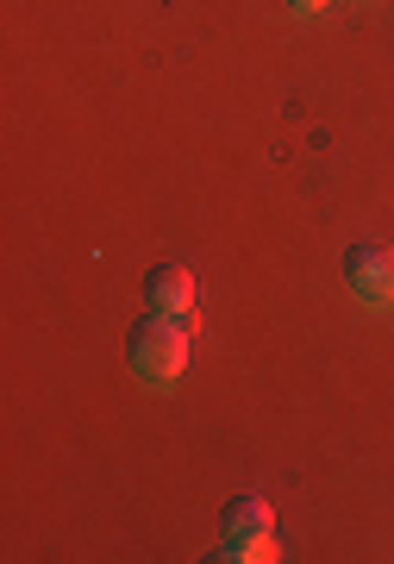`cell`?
<instances>
[{
  "label": "cell",
  "instance_id": "obj_1",
  "mask_svg": "<svg viewBox=\"0 0 394 564\" xmlns=\"http://www.w3.org/2000/svg\"><path fill=\"white\" fill-rule=\"evenodd\" d=\"M188 351H195V321H182V314H144L132 326V370H139L144 383H176L182 370H188Z\"/></svg>",
  "mask_w": 394,
  "mask_h": 564
},
{
  "label": "cell",
  "instance_id": "obj_2",
  "mask_svg": "<svg viewBox=\"0 0 394 564\" xmlns=\"http://www.w3.org/2000/svg\"><path fill=\"white\" fill-rule=\"evenodd\" d=\"M219 558L232 564H270L276 558V514L263 496H238L226 508V545H219Z\"/></svg>",
  "mask_w": 394,
  "mask_h": 564
},
{
  "label": "cell",
  "instance_id": "obj_3",
  "mask_svg": "<svg viewBox=\"0 0 394 564\" xmlns=\"http://www.w3.org/2000/svg\"><path fill=\"white\" fill-rule=\"evenodd\" d=\"M344 282L363 307H394V245H357L344 258Z\"/></svg>",
  "mask_w": 394,
  "mask_h": 564
},
{
  "label": "cell",
  "instance_id": "obj_4",
  "mask_svg": "<svg viewBox=\"0 0 394 564\" xmlns=\"http://www.w3.org/2000/svg\"><path fill=\"white\" fill-rule=\"evenodd\" d=\"M151 307L157 314H182V321H195V276H188V263H163V270H151Z\"/></svg>",
  "mask_w": 394,
  "mask_h": 564
},
{
  "label": "cell",
  "instance_id": "obj_5",
  "mask_svg": "<svg viewBox=\"0 0 394 564\" xmlns=\"http://www.w3.org/2000/svg\"><path fill=\"white\" fill-rule=\"evenodd\" d=\"M288 7H295V13H307V20H314V13H326V7H332V0H288Z\"/></svg>",
  "mask_w": 394,
  "mask_h": 564
}]
</instances>
